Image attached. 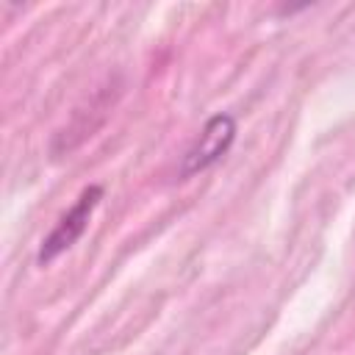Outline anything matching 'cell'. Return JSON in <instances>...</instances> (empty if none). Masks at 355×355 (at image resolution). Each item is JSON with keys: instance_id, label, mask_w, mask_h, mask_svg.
Here are the masks:
<instances>
[{"instance_id": "cell-1", "label": "cell", "mask_w": 355, "mask_h": 355, "mask_svg": "<svg viewBox=\"0 0 355 355\" xmlns=\"http://www.w3.org/2000/svg\"><path fill=\"white\" fill-rule=\"evenodd\" d=\"M103 200V186H89L80 191V197L75 200V205L58 219V225L44 236L39 252H36V261L44 266V263H53L61 252H67L72 244H78V239L86 233L89 227V219L94 214V208L100 205Z\"/></svg>"}, {"instance_id": "cell-2", "label": "cell", "mask_w": 355, "mask_h": 355, "mask_svg": "<svg viewBox=\"0 0 355 355\" xmlns=\"http://www.w3.org/2000/svg\"><path fill=\"white\" fill-rule=\"evenodd\" d=\"M233 141H236V119H233V114H222V111L214 114L202 125V130L197 133L191 147L183 153L180 178H191L197 172H205L216 161H222L225 153L233 147Z\"/></svg>"}]
</instances>
